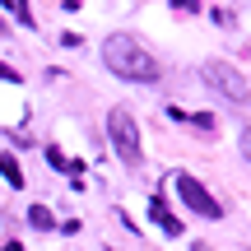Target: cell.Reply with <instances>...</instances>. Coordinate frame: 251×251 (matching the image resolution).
<instances>
[{"label":"cell","mask_w":251,"mask_h":251,"mask_svg":"<svg viewBox=\"0 0 251 251\" xmlns=\"http://www.w3.org/2000/svg\"><path fill=\"white\" fill-rule=\"evenodd\" d=\"M102 65H107L117 79H126V84H158L163 79L158 56H153L140 37H130V33H112L107 42H102Z\"/></svg>","instance_id":"obj_1"},{"label":"cell","mask_w":251,"mask_h":251,"mask_svg":"<svg viewBox=\"0 0 251 251\" xmlns=\"http://www.w3.org/2000/svg\"><path fill=\"white\" fill-rule=\"evenodd\" d=\"M107 140H112V149H117V158L126 163V168H140V158H144V149H140V126H135V117L126 107H112Z\"/></svg>","instance_id":"obj_2"},{"label":"cell","mask_w":251,"mask_h":251,"mask_svg":"<svg viewBox=\"0 0 251 251\" xmlns=\"http://www.w3.org/2000/svg\"><path fill=\"white\" fill-rule=\"evenodd\" d=\"M200 79H205L219 98L237 102V107H247V102H251V89H247L242 70H237V65H228V61H205V65H200Z\"/></svg>","instance_id":"obj_3"},{"label":"cell","mask_w":251,"mask_h":251,"mask_svg":"<svg viewBox=\"0 0 251 251\" xmlns=\"http://www.w3.org/2000/svg\"><path fill=\"white\" fill-rule=\"evenodd\" d=\"M177 196H181V200H186V205H191V209H196V214H200V219H219V214H224V205H219V200H214V196H209V191H205V186H200V181H196V177H191V172H177Z\"/></svg>","instance_id":"obj_4"},{"label":"cell","mask_w":251,"mask_h":251,"mask_svg":"<svg viewBox=\"0 0 251 251\" xmlns=\"http://www.w3.org/2000/svg\"><path fill=\"white\" fill-rule=\"evenodd\" d=\"M149 219H153V224H158L168 237H181V219L172 214V205H168L163 196H153V200H149Z\"/></svg>","instance_id":"obj_5"},{"label":"cell","mask_w":251,"mask_h":251,"mask_svg":"<svg viewBox=\"0 0 251 251\" xmlns=\"http://www.w3.org/2000/svg\"><path fill=\"white\" fill-rule=\"evenodd\" d=\"M172 117H177V121H186L191 130H200V135H214V130H219V121L209 117V112H191V117H186V112H177V107H172Z\"/></svg>","instance_id":"obj_6"},{"label":"cell","mask_w":251,"mask_h":251,"mask_svg":"<svg viewBox=\"0 0 251 251\" xmlns=\"http://www.w3.org/2000/svg\"><path fill=\"white\" fill-rule=\"evenodd\" d=\"M0 177H5L14 191L24 186V168H19V158H14V153H0Z\"/></svg>","instance_id":"obj_7"},{"label":"cell","mask_w":251,"mask_h":251,"mask_svg":"<svg viewBox=\"0 0 251 251\" xmlns=\"http://www.w3.org/2000/svg\"><path fill=\"white\" fill-rule=\"evenodd\" d=\"M47 158H51V168H61V172H70V177H79V172L89 168V163H84V158H65L61 149H47Z\"/></svg>","instance_id":"obj_8"},{"label":"cell","mask_w":251,"mask_h":251,"mask_svg":"<svg viewBox=\"0 0 251 251\" xmlns=\"http://www.w3.org/2000/svg\"><path fill=\"white\" fill-rule=\"evenodd\" d=\"M28 224H33L37 233H51L56 219H51V209H47V205H33V209H28Z\"/></svg>","instance_id":"obj_9"},{"label":"cell","mask_w":251,"mask_h":251,"mask_svg":"<svg viewBox=\"0 0 251 251\" xmlns=\"http://www.w3.org/2000/svg\"><path fill=\"white\" fill-rule=\"evenodd\" d=\"M5 9H9V14H14V19H19L24 28H33V24H37V19L28 14V0H5Z\"/></svg>","instance_id":"obj_10"},{"label":"cell","mask_w":251,"mask_h":251,"mask_svg":"<svg viewBox=\"0 0 251 251\" xmlns=\"http://www.w3.org/2000/svg\"><path fill=\"white\" fill-rule=\"evenodd\" d=\"M172 9H181V14H200V0H168Z\"/></svg>","instance_id":"obj_11"},{"label":"cell","mask_w":251,"mask_h":251,"mask_svg":"<svg viewBox=\"0 0 251 251\" xmlns=\"http://www.w3.org/2000/svg\"><path fill=\"white\" fill-rule=\"evenodd\" d=\"M0 79H5V84H19V79H24V75H19V70H14V65H9V61H0Z\"/></svg>","instance_id":"obj_12"},{"label":"cell","mask_w":251,"mask_h":251,"mask_svg":"<svg viewBox=\"0 0 251 251\" xmlns=\"http://www.w3.org/2000/svg\"><path fill=\"white\" fill-rule=\"evenodd\" d=\"M242 158L251 163V126H247V130H242Z\"/></svg>","instance_id":"obj_13"},{"label":"cell","mask_w":251,"mask_h":251,"mask_svg":"<svg viewBox=\"0 0 251 251\" xmlns=\"http://www.w3.org/2000/svg\"><path fill=\"white\" fill-rule=\"evenodd\" d=\"M0 251H24V247H19V242H5V247H0Z\"/></svg>","instance_id":"obj_14"},{"label":"cell","mask_w":251,"mask_h":251,"mask_svg":"<svg viewBox=\"0 0 251 251\" xmlns=\"http://www.w3.org/2000/svg\"><path fill=\"white\" fill-rule=\"evenodd\" d=\"M5 33H9V24H5V14H0V37H5Z\"/></svg>","instance_id":"obj_15"}]
</instances>
